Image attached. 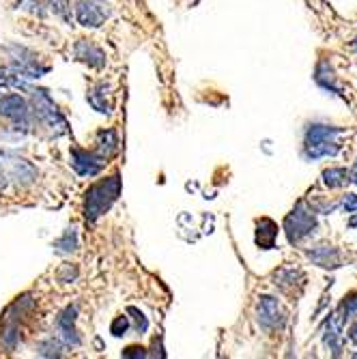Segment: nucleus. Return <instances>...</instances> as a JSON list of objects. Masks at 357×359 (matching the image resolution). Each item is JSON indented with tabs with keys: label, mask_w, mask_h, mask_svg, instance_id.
Wrapping results in <instances>:
<instances>
[{
	"label": "nucleus",
	"mask_w": 357,
	"mask_h": 359,
	"mask_svg": "<svg viewBox=\"0 0 357 359\" xmlns=\"http://www.w3.org/2000/svg\"><path fill=\"white\" fill-rule=\"evenodd\" d=\"M106 93H108V86L102 82V84H97L90 93H88V97H86V100H88V104L97 110V112H102V114H108L110 112V102L106 100Z\"/></svg>",
	"instance_id": "2eb2a0df"
},
{
	"label": "nucleus",
	"mask_w": 357,
	"mask_h": 359,
	"mask_svg": "<svg viewBox=\"0 0 357 359\" xmlns=\"http://www.w3.org/2000/svg\"><path fill=\"white\" fill-rule=\"evenodd\" d=\"M351 179L349 181H353L355 185H357V159H355V164H353V168H351V175H349Z\"/></svg>",
	"instance_id": "cd10ccee"
},
{
	"label": "nucleus",
	"mask_w": 357,
	"mask_h": 359,
	"mask_svg": "<svg viewBox=\"0 0 357 359\" xmlns=\"http://www.w3.org/2000/svg\"><path fill=\"white\" fill-rule=\"evenodd\" d=\"M129 330V318L127 316H116L114 320H112V327H110V332L116 336V338H121V336H125V332Z\"/></svg>",
	"instance_id": "412c9836"
},
{
	"label": "nucleus",
	"mask_w": 357,
	"mask_h": 359,
	"mask_svg": "<svg viewBox=\"0 0 357 359\" xmlns=\"http://www.w3.org/2000/svg\"><path fill=\"white\" fill-rule=\"evenodd\" d=\"M129 314H134V316H136V330H138V334H144V332H147V327H149V323H147L144 314H142V312H138L136 308H129Z\"/></svg>",
	"instance_id": "393cba45"
},
{
	"label": "nucleus",
	"mask_w": 357,
	"mask_h": 359,
	"mask_svg": "<svg viewBox=\"0 0 357 359\" xmlns=\"http://www.w3.org/2000/svg\"><path fill=\"white\" fill-rule=\"evenodd\" d=\"M346 181H349V175L344 168H330L323 172V183H325L330 189L342 187V185H346Z\"/></svg>",
	"instance_id": "a211bd4d"
},
{
	"label": "nucleus",
	"mask_w": 357,
	"mask_h": 359,
	"mask_svg": "<svg viewBox=\"0 0 357 359\" xmlns=\"http://www.w3.org/2000/svg\"><path fill=\"white\" fill-rule=\"evenodd\" d=\"M349 338H351L353 342H357V320L353 323V327H351V332H349Z\"/></svg>",
	"instance_id": "c85d7f7f"
},
{
	"label": "nucleus",
	"mask_w": 357,
	"mask_h": 359,
	"mask_svg": "<svg viewBox=\"0 0 357 359\" xmlns=\"http://www.w3.org/2000/svg\"><path fill=\"white\" fill-rule=\"evenodd\" d=\"M316 228V217L314 211L308 209L304 203L295 205V209L290 211L284 219V231L290 243H302L306 237H310Z\"/></svg>",
	"instance_id": "7ed1b4c3"
},
{
	"label": "nucleus",
	"mask_w": 357,
	"mask_h": 359,
	"mask_svg": "<svg viewBox=\"0 0 357 359\" xmlns=\"http://www.w3.org/2000/svg\"><path fill=\"white\" fill-rule=\"evenodd\" d=\"M344 132L340 127L332 125H310L306 134V157L321 159V157H334L340 153L338 136Z\"/></svg>",
	"instance_id": "f03ea898"
},
{
	"label": "nucleus",
	"mask_w": 357,
	"mask_h": 359,
	"mask_svg": "<svg viewBox=\"0 0 357 359\" xmlns=\"http://www.w3.org/2000/svg\"><path fill=\"white\" fill-rule=\"evenodd\" d=\"M314 80L316 84H321L323 88H330V90H338L336 86V76H334V69L328 60H321L318 67H316V74H314Z\"/></svg>",
	"instance_id": "dca6fc26"
},
{
	"label": "nucleus",
	"mask_w": 357,
	"mask_h": 359,
	"mask_svg": "<svg viewBox=\"0 0 357 359\" xmlns=\"http://www.w3.org/2000/svg\"><path fill=\"white\" fill-rule=\"evenodd\" d=\"M0 114L9 121H13V123H18V125H26L30 118V108H28L24 97L11 93V95H5L3 100H0Z\"/></svg>",
	"instance_id": "6e6552de"
},
{
	"label": "nucleus",
	"mask_w": 357,
	"mask_h": 359,
	"mask_svg": "<svg viewBox=\"0 0 357 359\" xmlns=\"http://www.w3.org/2000/svg\"><path fill=\"white\" fill-rule=\"evenodd\" d=\"M353 357H357V353H355V355H353Z\"/></svg>",
	"instance_id": "7c9ffc66"
},
{
	"label": "nucleus",
	"mask_w": 357,
	"mask_h": 359,
	"mask_svg": "<svg viewBox=\"0 0 357 359\" xmlns=\"http://www.w3.org/2000/svg\"><path fill=\"white\" fill-rule=\"evenodd\" d=\"M32 100H35V114L50 127V129H58V132H65V118L60 116L56 104L52 102V97L46 90H32Z\"/></svg>",
	"instance_id": "20e7f679"
},
{
	"label": "nucleus",
	"mask_w": 357,
	"mask_h": 359,
	"mask_svg": "<svg viewBox=\"0 0 357 359\" xmlns=\"http://www.w3.org/2000/svg\"><path fill=\"white\" fill-rule=\"evenodd\" d=\"M344 318H355L357 316V295H351L342 302Z\"/></svg>",
	"instance_id": "4be33fe9"
},
{
	"label": "nucleus",
	"mask_w": 357,
	"mask_h": 359,
	"mask_svg": "<svg viewBox=\"0 0 357 359\" xmlns=\"http://www.w3.org/2000/svg\"><path fill=\"white\" fill-rule=\"evenodd\" d=\"M37 348H48V351L39 353V355H46V357H54V355L58 357V355H60V344H58V342H54L52 338H50V340H46V342H41Z\"/></svg>",
	"instance_id": "b1692460"
},
{
	"label": "nucleus",
	"mask_w": 357,
	"mask_h": 359,
	"mask_svg": "<svg viewBox=\"0 0 357 359\" xmlns=\"http://www.w3.org/2000/svg\"><path fill=\"white\" fill-rule=\"evenodd\" d=\"M351 48H353V50H355V52H357V39H355V41H353V43H351Z\"/></svg>",
	"instance_id": "c756f323"
},
{
	"label": "nucleus",
	"mask_w": 357,
	"mask_h": 359,
	"mask_svg": "<svg viewBox=\"0 0 357 359\" xmlns=\"http://www.w3.org/2000/svg\"><path fill=\"white\" fill-rule=\"evenodd\" d=\"M308 258L314 265L325 267V269H336L340 267V252L332 245H318L314 250L308 252Z\"/></svg>",
	"instance_id": "9d476101"
},
{
	"label": "nucleus",
	"mask_w": 357,
	"mask_h": 359,
	"mask_svg": "<svg viewBox=\"0 0 357 359\" xmlns=\"http://www.w3.org/2000/svg\"><path fill=\"white\" fill-rule=\"evenodd\" d=\"M76 56L82 62L90 65V67H104V65H106V54L102 52V48H97L90 41H80L76 46Z\"/></svg>",
	"instance_id": "f8f14e48"
},
{
	"label": "nucleus",
	"mask_w": 357,
	"mask_h": 359,
	"mask_svg": "<svg viewBox=\"0 0 357 359\" xmlns=\"http://www.w3.org/2000/svg\"><path fill=\"white\" fill-rule=\"evenodd\" d=\"M7 177L9 179H15V181H22V183H30L35 179V170L28 164L26 159H18V157H11V161H7Z\"/></svg>",
	"instance_id": "ddd939ff"
},
{
	"label": "nucleus",
	"mask_w": 357,
	"mask_h": 359,
	"mask_svg": "<svg viewBox=\"0 0 357 359\" xmlns=\"http://www.w3.org/2000/svg\"><path fill=\"white\" fill-rule=\"evenodd\" d=\"M76 306H69L67 310H65L60 316H58V323H56V327H58V334L60 338L67 342L69 346H78L80 344V336L76 332Z\"/></svg>",
	"instance_id": "1a4fd4ad"
},
{
	"label": "nucleus",
	"mask_w": 357,
	"mask_h": 359,
	"mask_svg": "<svg viewBox=\"0 0 357 359\" xmlns=\"http://www.w3.org/2000/svg\"><path fill=\"white\" fill-rule=\"evenodd\" d=\"M106 164H108V159L102 157L100 153H88V151H82V149L72 151V166L82 177H95Z\"/></svg>",
	"instance_id": "0eeeda50"
},
{
	"label": "nucleus",
	"mask_w": 357,
	"mask_h": 359,
	"mask_svg": "<svg viewBox=\"0 0 357 359\" xmlns=\"http://www.w3.org/2000/svg\"><path fill=\"white\" fill-rule=\"evenodd\" d=\"M54 248H56L58 252H74V250L78 248V235H76L74 228H72V231L65 233V235L54 243Z\"/></svg>",
	"instance_id": "6ab92c4d"
},
{
	"label": "nucleus",
	"mask_w": 357,
	"mask_h": 359,
	"mask_svg": "<svg viewBox=\"0 0 357 359\" xmlns=\"http://www.w3.org/2000/svg\"><path fill=\"white\" fill-rule=\"evenodd\" d=\"M121 196V179L114 175L86 189L84 194V215L88 222L100 219Z\"/></svg>",
	"instance_id": "f257e3e1"
},
{
	"label": "nucleus",
	"mask_w": 357,
	"mask_h": 359,
	"mask_svg": "<svg viewBox=\"0 0 357 359\" xmlns=\"http://www.w3.org/2000/svg\"><path fill=\"white\" fill-rule=\"evenodd\" d=\"M123 357H147V353L140 346H129L127 351H123Z\"/></svg>",
	"instance_id": "bb28decb"
},
{
	"label": "nucleus",
	"mask_w": 357,
	"mask_h": 359,
	"mask_svg": "<svg viewBox=\"0 0 357 359\" xmlns=\"http://www.w3.org/2000/svg\"><path fill=\"white\" fill-rule=\"evenodd\" d=\"M344 209H346V213H357V194L344 196Z\"/></svg>",
	"instance_id": "a878e982"
},
{
	"label": "nucleus",
	"mask_w": 357,
	"mask_h": 359,
	"mask_svg": "<svg viewBox=\"0 0 357 359\" xmlns=\"http://www.w3.org/2000/svg\"><path fill=\"white\" fill-rule=\"evenodd\" d=\"M342 320H344V316L338 314V318H330V325H328L325 344L334 351V355H338L342 348Z\"/></svg>",
	"instance_id": "4468645a"
},
{
	"label": "nucleus",
	"mask_w": 357,
	"mask_h": 359,
	"mask_svg": "<svg viewBox=\"0 0 357 359\" xmlns=\"http://www.w3.org/2000/svg\"><path fill=\"white\" fill-rule=\"evenodd\" d=\"M256 320L265 332H271V330L280 327V325L284 323V312H282L280 302L276 297H269V295L261 297L258 308H256Z\"/></svg>",
	"instance_id": "39448f33"
},
{
	"label": "nucleus",
	"mask_w": 357,
	"mask_h": 359,
	"mask_svg": "<svg viewBox=\"0 0 357 359\" xmlns=\"http://www.w3.org/2000/svg\"><path fill=\"white\" fill-rule=\"evenodd\" d=\"M116 144H119L116 134L112 132V129H108V132L100 134V151H97V153H100L102 157H106V159H110L114 155V151H116Z\"/></svg>",
	"instance_id": "f3484780"
},
{
	"label": "nucleus",
	"mask_w": 357,
	"mask_h": 359,
	"mask_svg": "<svg viewBox=\"0 0 357 359\" xmlns=\"http://www.w3.org/2000/svg\"><path fill=\"white\" fill-rule=\"evenodd\" d=\"M299 278V271L297 269H293V267H284V269H280L276 276H274V280H276V284L278 286H282V288H286L288 284H295V280Z\"/></svg>",
	"instance_id": "aec40b11"
},
{
	"label": "nucleus",
	"mask_w": 357,
	"mask_h": 359,
	"mask_svg": "<svg viewBox=\"0 0 357 359\" xmlns=\"http://www.w3.org/2000/svg\"><path fill=\"white\" fill-rule=\"evenodd\" d=\"M50 3V7L54 9V13L56 15H60V18H65L67 20V11H69V0H48Z\"/></svg>",
	"instance_id": "5701e85b"
},
{
	"label": "nucleus",
	"mask_w": 357,
	"mask_h": 359,
	"mask_svg": "<svg viewBox=\"0 0 357 359\" xmlns=\"http://www.w3.org/2000/svg\"><path fill=\"white\" fill-rule=\"evenodd\" d=\"M76 18L82 26L97 28L102 26L108 18V9L100 0H80L76 5Z\"/></svg>",
	"instance_id": "423d86ee"
},
{
	"label": "nucleus",
	"mask_w": 357,
	"mask_h": 359,
	"mask_svg": "<svg viewBox=\"0 0 357 359\" xmlns=\"http://www.w3.org/2000/svg\"><path fill=\"white\" fill-rule=\"evenodd\" d=\"M276 237H278V224L269 217H263L256 222V245L263 250L276 248Z\"/></svg>",
	"instance_id": "9b49d317"
}]
</instances>
